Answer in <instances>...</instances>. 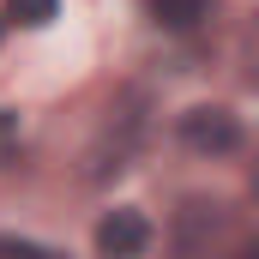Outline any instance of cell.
<instances>
[{"label": "cell", "mask_w": 259, "mask_h": 259, "mask_svg": "<svg viewBox=\"0 0 259 259\" xmlns=\"http://www.w3.org/2000/svg\"><path fill=\"white\" fill-rule=\"evenodd\" d=\"M211 259H259V247H241V253H211Z\"/></svg>", "instance_id": "52a82bcc"}, {"label": "cell", "mask_w": 259, "mask_h": 259, "mask_svg": "<svg viewBox=\"0 0 259 259\" xmlns=\"http://www.w3.org/2000/svg\"><path fill=\"white\" fill-rule=\"evenodd\" d=\"M0 30H6V18H0Z\"/></svg>", "instance_id": "ba28073f"}, {"label": "cell", "mask_w": 259, "mask_h": 259, "mask_svg": "<svg viewBox=\"0 0 259 259\" xmlns=\"http://www.w3.org/2000/svg\"><path fill=\"white\" fill-rule=\"evenodd\" d=\"M145 247H151V223H145V211L121 205V211H109V217L97 223V253H103V259H139Z\"/></svg>", "instance_id": "7a4b0ae2"}, {"label": "cell", "mask_w": 259, "mask_h": 259, "mask_svg": "<svg viewBox=\"0 0 259 259\" xmlns=\"http://www.w3.org/2000/svg\"><path fill=\"white\" fill-rule=\"evenodd\" d=\"M151 12H157L163 30H193V24L211 18V0H151Z\"/></svg>", "instance_id": "277c9868"}, {"label": "cell", "mask_w": 259, "mask_h": 259, "mask_svg": "<svg viewBox=\"0 0 259 259\" xmlns=\"http://www.w3.org/2000/svg\"><path fill=\"white\" fill-rule=\"evenodd\" d=\"M0 259H66V253L36 247V241H18V235H0Z\"/></svg>", "instance_id": "8992f818"}, {"label": "cell", "mask_w": 259, "mask_h": 259, "mask_svg": "<svg viewBox=\"0 0 259 259\" xmlns=\"http://www.w3.org/2000/svg\"><path fill=\"white\" fill-rule=\"evenodd\" d=\"M115 121L103 127V145L91 151V175H121L133 157V145H139V133H145V121L133 115V103H121V109H109Z\"/></svg>", "instance_id": "3957f363"}, {"label": "cell", "mask_w": 259, "mask_h": 259, "mask_svg": "<svg viewBox=\"0 0 259 259\" xmlns=\"http://www.w3.org/2000/svg\"><path fill=\"white\" fill-rule=\"evenodd\" d=\"M55 18V0H6V24H24V30H42Z\"/></svg>", "instance_id": "5b68a950"}, {"label": "cell", "mask_w": 259, "mask_h": 259, "mask_svg": "<svg viewBox=\"0 0 259 259\" xmlns=\"http://www.w3.org/2000/svg\"><path fill=\"white\" fill-rule=\"evenodd\" d=\"M175 133H181V145L199 151V157H229V151H241V121H235L229 109H217V103L187 109V115L175 121Z\"/></svg>", "instance_id": "6da1fadb"}]
</instances>
